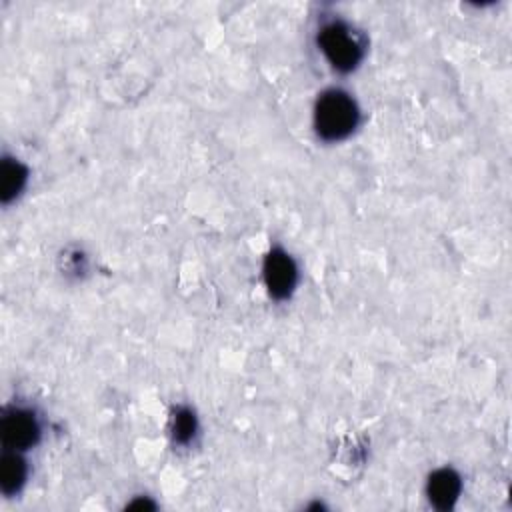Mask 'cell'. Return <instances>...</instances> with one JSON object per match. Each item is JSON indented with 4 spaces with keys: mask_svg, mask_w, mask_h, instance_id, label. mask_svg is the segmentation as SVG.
<instances>
[{
    "mask_svg": "<svg viewBox=\"0 0 512 512\" xmlns=\"http://www.w3.org/2000/svg\"><path fill=\"white\" fill-rule=\"evenodd\" d=\"M312 120L314 130L322 140L338 142L356 130L360 122V108L346 90L328 88L318 94Z\"/></svg>",
    "mask_w": 512,
    "mask_h": 512,
    "instance_id": "obj_1",
    "label": "cell"
},
{
    "mask_svg": "<svg viewBox=\"0 0 512 512\" xmlns=\"http://www.w3.org/2000/svg\"><path fill=\"white\" fill-rule=\"evenodd\" d=\"M0 438L4 450H28L40 440V424L28 408H10L0 422Z\"/></svg>",
    "mask_w": 512,
    "mask_h": 512,
    "instance_id": "obj_3",
    "label": "cell"
},
{
    "mask_svg": "<svg viewBox=\"0 0 512 512\" xmlns=\"http://www.w3.org/2000/svg\"><path fill=\"white\" fill-rule=\"evenodd\" d=\"M28 180V168L16 160V158H8L4 156L2 160V170H0V196L2 202L8 204L10 200H14L26 186Z\"/></svg>",
    "mask_w": 512,
    "mask_h": 512,
    "instance_id": "obj_7",
    "label": "cell"
},
{
    "mask_svg": "<svg viewBox=\"0 0 512 512\" xmlns=\"http://www.w3.org/2000/svg\"><path fill=\"white\" fill-rule=\"evenodd\" d=\"M196 430H198V420H196V414L182 406L174 412V418H172V436H174V442L178 444H188L192 442V438L196 436Z\"/></svg>",
    "mask_w": 512,
    "mask_h": 512,
    "instance_id": "obj_8",
    "label": "cell"
},
{
    "mask_svg": "<svg viewBox=\"0 0 512 512\" xmlns=\"http://www.w3.org/2000/svg\"><path fill=\"white\" fill-rule=\"evenodd\" d=\"M462 492V478L452 468H438L428 476L426 496L438 510H450Z\"/></svg>",
    "mask_w": 512,
    "mask_h": 512,
    "instance_id": "obj_5",
    "label": "cell"
},
{
    "mask_svg": "<svg viewBox=\"0 0 512 512\" xmlns=\"http://www.w3.org/2000/svg\"><path fill=\"white\" fill-rule=\"evenodd\" d=\"M318 48L338 72L354 70L364 58V38L346 22L330 20L318 30Z\"/></svg>",
    "mask_w": 512,
    "mask_h": 512,
    "instance_id": "obj_2",
    "label": "cell"
},
{
    "mask_svg": "<svg viewBox=\"0 0 512 512\" xmlns=\"http://www.w3.org/2000/svg\"><path fill=\"white\" fill-rule=\"evenodd\" d=\"M28 478V466L26 460L16 450H4L2 462H0V488L6 496H12L20 492V488L26 484Z\"/></svg>",
    "mask_w": 512,
    "mask_h": 512,
    "instance_id": "obj_6",
    "label": "cell"
},
{
    "mask_svg": "<svg viewBox=\"0 0 512 512\" xmlns=\"http://www.w3.org/2000/svg\"><path fill=\"white\" fill-rule=\"evenodd\" d=\"M262 276H264V284L268 288V294L276 300H284L296 288L298 266L286 250L272 248L264 258Z\"/></svg>",
    "mask_w": 512,
    "mask_h": 512,
    "instance_id": "obj_4",
    "label": "cell"
}]
</instances>
